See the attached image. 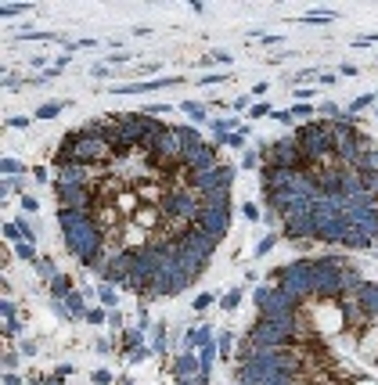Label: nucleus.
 <instances>
[{
    "mask_svg": "<svg viewBox=\"0 0 378 385\" xmlns=\"http://www.w3.org/2000/svg\"><path fill=\"white\" fill-rule=\"evenodd\" d=\"M296 141H299V148H302V159L310 162H328V159H335V133H331V123H302L299 130H296Z\"/></svg>",
    "mask_w": 378,
    "mask_h": 385,
    "instance_id": "1",
    "label": "nucleus"
},
{
    "mask_svg": "<svg viewBox=\"0 0 378 385\" xmlns=\"http://www.w3.org/2000/svg\"><path fill=\"white\" fill-rule=\"evenodd\" d=\"M159 213L170 220V223H195L198 213H202V202L191 187H170L166 195L159 198Z\"/></svg>",
    "mask_w": 378,
    "mask_h": 385,
    "instance_id": "2",
    "label": "nucleus"
},
{
    "mask_svg": "<svg viewBox=\"0 0 378 385\" xmlns=\"http://www.w3.org/2000/svg\"><path fill=\"white\" fill-rule=\"evenodd\" d=\"M195 227H202L209 238L224 241L230 231V195H209L202 198V213L195 220Z\"/></svg>",
    "mask_w": 378,
    "mask_h": 385,
    "instance_id": "3",
    "label": "nucleus"
},
{
    "mask_svg": "<svg viewBox=\"0 0 378 385\" xmlns=\"http://www.w3.org/2000/svg\"><path fill=\"white\" fill-rule=\"evenodd\" d=\"M252 302L260 306V317H284V313H299L302 302L296 295H288L278 285H260L252 292Z\"/></svg>",
    "mask_w": 378,
    "mask_h": 385,
    "instance_id": "4",
    "label": "nucleus"
},
{
    "mask_svg": "<svg viewBox=\"0 0 378 385\" xmlns=\"http://www.w3.org/2000/svg\"><path fill=\"white\" fill-rule=\"evenodd\" d=\"M191 191L202 198H209V195H230V187H234V166H227V162H220L216 169H209V173H198V177H191Z\"/></svg>",
    "mask_w": 378,
    "mask_h": 385,
    "instance_id": "5",
    "label": "nucleus"
},
{
    "mask_svg": "<svg viewBox=\"0 0 378 385\" xmlns=\"http://www.w3.org/2000/svg\"><path fill=\"white\" fill-rule=\"evenodd\" d=\"M177 245H180V252H188L191 259H198L202 267H209V259H213V252H216V238H209L206 231H202V227H184V231L177 234Z\"/></svg>",
    "mask_w": 378,
    "mask_h": 385,
    "instance_id": "6",
    "label": "nucleus"
},
{
    "mask_svg": "<svg viewBox=\"0 0 378 385\" xmlns=\"http://www.w3.org/2000/svg\"><path fill=\"white\" fill-rule=\"evenodd\" d=\"M180 159H184V173H188V177H198V173H209V169L220 166V162H216V148L206 144V141H202L198 148H188Z\"/></svg>",
    "mask_w": 378,
    "mask_h": 385,
    "instance_id": "7",
    "label": "nucleus"
},
{
    "mask_svg": "<svg viewBox=\"0 0 378 385\" xmlns=\"http://www.w3.org/2000/svg\"><path fill=\"white\" fill-rule=\"evenodd\" d=\"M184 83L180 76H162V79H133V83H119L112 94H151V90H162V87H177Z\"/></svg>",
    "mask_w": 378,
    "mask_h": 385,
    "instance_id": "8",
    "label": "nucleus"
},
{
    "mask_svg": "<svg viewBox=\"0 0 378 385\" xmlns=\"http://www.w3.org/2000/svg\"><path fill=\"white\" fill-rule=\"evenodd\" d=\"M54 184H69V187H94V177H90V169H87V166H65V169H58Z\"/></svg>",
    "mask_w": 378,
    "mask_h": 385,
    "instance_id": "9",
    "label": "nucleus"
},
{
    "mask_svg": "<svg viewBox=\"0 0 378 385\" xmlns=\"http://www.w3.org/2000/svg\"><path fill=\"white\" fill-rule=\"evenodd\" d=\"M0 173H4L7 180H18V177L25 173V162H22V159H15V155H7V159L0 162Z\"/></svg>",
    "mask_w": 378,
    "mask_h": 385,
    "instance_id": "10",
    "label": "nucleus"
},
{
    "mask_svg": "<svg viewBox=\"0 0 378 385\" xmlns=\"http://www.w3.org/2000/svg\"><path fill=\"white\" fill-rule=\"evenodd\" d=\"M177 133H180V148L188 151V148H198L202 144V133L195 130V126H177Z\"/></svg>",
    "mask_w": 378,
    "mask_h": 385,
    "instance_id": "11",
    "label": "nucleus"
},
{
    "mask_svg": "<svg viewBox=\"0 0 378 385\" xmlns=\"http://www.w3.org/2000/svg\"><path fill=\"white\" fill-rule=\"evenodd\" d=\"M69 292H76V288H72V277H65V274H58V277L51 281V295L61 302V299L69 295Z\"/></svg>",
    "mask_w": 378,
    "mask_h": 385,
    "instance_id": "12",
    "label": "nucleus"
},
{
    "mask_svg": "<svg viewBox=\"0 0 378 385\" xmlns=\"http://www.w3.org/2000/svg\"><path fill=\"white\" fill-rule=\"evenodd\" d=\"M97 299H101V306H105V310H115L119 306V292L112 285H105V281L97 285Z\"/></svg>",
    "mask_w": 378,
    "mask_h": 385,
    "instance_id": "13",
    "label": "nucleus"
},
{
    "mask_svg": "<svg viewBox=\"0 0 378 385\" xmlns=\"http://www.w3.org/2000/svg\"><path fill=\"white\" fill-rule=\"evenodd\" d=\"M61 112H65V101H43L36 108V119H58Z\"/></svg>",
    "mask_w": 378,
    "mask_h": 385,
    "instance_id": "14",
    "label": "nucleus"
},
{
    "mask_svg": "<svg viewBox=\"0 0 378 385\" xmlns=\"http://www.w3.org/2000/svg\"><path fill=\"white\" fill-rule=\"evenodd\" d=\"M65 306L72 317H87V302H83V292H69L65 295Z\"/></svg>",
    "mask_w": 378,
    "mask_h": 385,
    "instance_id": "15",
    "label": "nucleus"
},
{
    "mask_svg": "<svg viewBox=\"0 0 378 385\" xmlns=\"http://www.w3.org/2000/svg\"><path fill=\"white\" fill-rule=\"evenodd\" d=\"M180 112L188 115V119H198V123H202V119L209 115V108L202 105V101H184V105H180Z\"/></svg>",
    "mask_w": 378,
    "mask_h": 385,
    "instance_id": "16",
    "label": "nucleus"
},
{
    "mask_svg": "<svg viewBox=\"0 0 378 385\" xmlns=\"http://www.w3.org/2000/svg\"><path fill=\"white\" fill-rule=\"evenodd\" d=\"M357 173H378V144L371 151H364V159H360V166H357Z\"/></svg>",
    "mask_w": 378,
    "mask_h": 385,
    "instance_id": "17",
    "label": "nucleus"
},
{
    "mask_svg": "<svg viewBox=\"0 0 378 385\" xmlns=\"http://www.w3.org/2000/svg\"><path fill=\"white\" fill-rule=\"evenodd\" d=\"M36 274H40V277H47V281H54V277H58V267H54V259H51V256L36 259Z\"/></svg>",
    "mask_w": 378,
    "mask_h": 385,
    "instance_id": "18",
    "label": "nucleus"
},
{
    "mask_svg": "<svg viewBox=\"0 0 378 385\" xmlns=\"http://www.w3.org/2000/svg\"><path fill=\"white\" fill-rule=\"evenodd\" d=\"M242 295H245V288H230L227 295L220 299V306H224V310H238V306H242Z\"/></svg>",
    "mask_w": 378,
    "mask_h": 385,
    "instance_id": "19",
    "label": "nucleus"
},
{
    "mask_svg": "<svg viewBox=\"0 0 378 385\" xmlns=\"http://www.w3.org/2000/svg\"><path fill=\"white\" fill-rule=\"evenodd\" d=\"M15 256H18L22 263H36V249H33V245H25V241L15 245Z\"/></svg>",
    "mask_w": 378,
    "mask_h": 385,
    "instance_id": "20",
    "label": "nucleus"
},
{
    "mask_svg": "<svg viewBox=\"0 0 378 385\" xmlns=\"http://www.w3.org/2000/svg\"><path fill=\"white\" fill-rule=\"evenodd\" d=\"M260 162H263V155H260V151H245V155H242V169H256Z\"/></svg>",
    "mask_w": 378,
    "mask_h": 385,
    "instance_id": "21",
    "label": "nucleus"
},
{
    "mask_svg": "<svg viewBox=\"0 0 378 385\" xmlns=\"http://www.w3.org/2000/svg\"><path fill=\"white\" fill-rule=\"evenodd\" d=\"M230 342H234V335H230V331H220V342H216V353H220V356H227V353H230Z\"/></svg>",
    "mask_w": 378,
    "mask_h": 385,
    "instance_id": "22",
    "label": "nucleus"
},
{
    "mask_svg": "<svg viewBox=\"0 0 378 385\" xmlns=\"http://www.w3.org/2000/svg\"><path fill=\"white\" fill-rule=\"evenodd\" d=\"M274 245H278V234H266V238H263V241H260V245H256V256H266V252H270V249H274Z\"/></svg>",
    "mask_w": 378,
    "mask_h": 385,
    "instance_id": "23",
    "label": "nucleus"
},
{
    "mask_svg": "<svg viewBox=\"0 0 378 385\" xmlns=\"http://www.w3.org/2000/svg\"><path fill=\"white\" fill-rule=\"evenodd\" d=\"M242 216L248 220V223H256V220H260L263 213H260V205H252V202H245V205H242Z\"/></svg>",
    "mask_w": 378,
    "mask_h": 385,
    "instance_id": "24",
    "label": "nucleus"
},
{
    "mask_svg": "<svg viewBox=\"0 0 378 385\" xmlns=\"http://www.w3.org/2000/svg\"><path fill=\"white\" fill-rule=\"evenodd\" d=\"M331 18H335L331 11H306V15H302V22H331Z\"/></svg>",
    "mask_w": 378,
    "mask_h": 385,
    "instance_id": "25",
    "label": "nucleus"
},
{
    "mask_svg": "<svg viewBox=\"0 0 378 385\" xmlns=\"http://www.w3.org/2000/svg\"><path fill=\"white\" fill-rule=\"evenodd\" d=\"M29 123H33L29 115H7V126H11V130H25Z\"/></svg>",
    "mask_w": 378,
    "mask_h": 385,
    "instance_id": "26",
    "label": "nucleus"
},
{
    "mask_svg": "<svg viewBox=\"0 0 378 385\" xmlns=\"http://www.w3.org/2000/svg\"><path fill=\"white\" fill-rule=\"evenodd\" d=\"M292 119H310L313 123V105H296L292 108Z\"/></svg>",
    "mask_w": 378,
    "mask_h": 385,
    "instance_id": "27",
    "label": "nucleus"
},
{
    "mask_svg": "<svg viewBox=\"0 0 378 385\" xmlns=\"http://www.w3.org/2000/svg\"><path fill=\"white\" fill-rule=\"evenodd\" d=\"M83 320H90V324H105V320H108V313H105V310H87V317H83Z\"/></svg>",
    "mask_w": 378,
    "mask_h": 385,
    "instance_id": "28",
    "label": "nucleus"
},
{
    "mask_svg": "<svg viewBox=\"0 0 378 385\" xmlns=\"http://www.w3.org/2000/svg\"><path fill=\"white\" fill-rule=\"evenodd\" d=\"M263 115H274V112H270V105H263V101L248 108V119H263Z\"/></svg>",
    "mask_w": 378,
    "mask_h": 385,
    "instance_id": "29",
    "label": "nucleus"
},
{
    "mask_svg": "<svg viewBox=\"0 0 378 385\" xmlns=\"http://www.w3.org/2000/svg\"><path fill=\"white\" fill-rule=\"evenodd\" d=\"M367 105H375V97H367V94H364V97H357V101H353V105H349V112H353V115H357V112H364V108H367Z\"/></svg>",
    "mask_w": 378,
    "mask_h": 385,
    "instance_id": "30",
    "label": "nucleus"
},
{
    "mask_svg": "<svg viewBox=\"0 0 378 385\" xmlns=\"http://www.w3.org/2000/svg\"><path fill=\"white\" fill-rule=\"evenodd\" d=\"M213 292H202V295H195V310H206V306H213Z\"/></svg>",
    "mask_w": 378,
    "mask_h": 385,
    "instance_id": "31",
    "label": "nucleus"
},
{
    "mask_svg": "<svg viewBox=\"0 0 378 385\" xmlns=\"http://www.w3.org/2000/svg\"><path fill=\"white\" fill-rule=\"evenodd\" d=\"M25 11V4H4V7H0V15H4V18H15V15H22Z\"/></svg>",
    "mask_w": 378,
    "mask_h": 385,
    "instance_id": "32",
    "label": "nucleus"
},
{
    "mask_svg": "<svg viewBox=\"0 0 378 385\" xmlns=\"http://www.w3.org/2000/svg\"><path fill=\"white\" fill-rule=\"evenodd\" d=\"M166 112H173V105H166V101H162V105H148V108H144V115H166Z\"/></svg>",
    "mask_w": 378,
    "mask_h": 385,
    "instance_id": "33",
    "label": "nucleus"
},
{
    "mask_svg": "<svg viewBox=\"0 0 378 385\" xmlns=\"http://www.w3.org/2000/svg\"><path fill=\"white\" fill-rule=\"evenodd\" d=\"M22 209H25V213H36V209H40V202H36L33 195H22Z\"/></svg>",
    "mask_w": 378,
    "mask_h": 385,
    "instance_id": "34",
    "label": "nucleus"
},
{
    "mask_svg": "<svg viewBox=\"0 0 378 385\" xmlns=\"http://www.w3.org/2000/svg\"><path fill=\"white\" fill-rule=\"evenodd\" d=\"M213 61H216V65H230L234 58H230V51H216V54H213Z\"/></svg>",
    "mask_w": 378,
    "mask_h": 385,
    "instance_id": "35",
    "label": "nucleus"
},
{
    "mask_svg": "<svg viewBox=\"0 0 378 385\" xmlns=\"http://www.w3.org/2000/svg\"><path fill=\"white\" fill-rule=\"evenodd\" d=\"M108 382H112V374H108V371H94V385H108Z\"/></svg>",
    "mask_w": 378,
    "mask_h": 385,
    "instance_id": "36",
    "label": "nucleus"
},
{
    "mask_svg": "<svg viewBox=\"0 0 378 385\" xmlns=\"http://www.w3.org/2000/svg\"><path fill=\"white\" fill-rule=\"evenodd\" d=\"M108 61H112V65H130L133 58H130V54H112V58H108Z\"/></svg>",
    "mask_w": 378,
    "mask_h": 385,
    "instance_id": "37",
    "label": "nucleus"
},
{
    "mask_svg": "<svg viewBox=\"0 0 378 385\" xmlns=\"http://www.w3.org/2000/svg\"><path fill=\"white\" fill-rule=\"evenodd\" d=\"M274 119H278V123H284V126L296 123V119H292V112H274Z\"/></svg>",
    "mask_w": 378,
    "mask_h": 385,
    "instance_id": "38",
    "label": "nucleus"
},
{
    "mask_svg": "<svg viewBox=\"0 0 378 385\" xmlns=\"http://www.w3.org/2000/svg\"><path fill=\"white\" fill-rule=\"evenodd\" d=\"M4 320H15V302L4 299Z\"/></svg>",
    "mask_w": 378,
    "mask_h": 385,
    "instance_id": "39",
    "label": "nucleus"
},
{
    "mask_svg": "<svg viewBox=\"0 0 378 385\" xmlns=\"http://www.w3.org/2000/svg\"><path fill=\"white\" fill-rule=\"evenodd\" d=\"M213 83H224V76H216V72L213 76H202V87H213Z\"/></svg>",
    "mask_w": 378,
    "mask_h": 385,
    "instance_id": "40",
    "label": "nucleus"
},
{
    "mask_svg": "<svg viewBox=\"0 0 378 385\" xmlns=\"http://www.w3.org/2000/svg\"><path fill=\"white\" fill-rule=\"evenodd\" d=\"M4 331H7V335H15V331H22V324H18V320H7Z\"/></svg>",
    "mask_w": 378,
    "mask_h": 385,
    "instance_id": "41",
    "label": "nucleus"
},
{
    "mask_svg": "<svg viewBox=\"0 0 378 385\" xmlns=\"http://www.w3.org/2000/svg\"><path fill=\"white\" fill-rule=\"evenodd\" d=\"M94 349H97V353H108V349H112V342H108V338H97Z\"/></svg>",
    "mask_w": 378,
    "mask_h": 385,
    "instance_id": "42",
    "label": "nucleus"
},
{
    "mask_svg": "<svg viewBox=\"0 0 378 385\" xmlns=\"http://www.w3.org/2000/svg\"><path fill=\"white\" fill-rule=\"evenodd\" d=\"M266 90H270V83H256V87H252V94H256V97H263Z\"/></svg>",
    "mask_w": 378,
    "mask_h": 385,
    "instance_id": "43",
    "label": "nucleus"
},
{
    "mask_svg": "<svg viewBox=\"0 0 378 385\" xmlns=\"http://www.w3.org/2000/svg\"><path fill=\"white\" fill-rule=\"evenodd\" d=\"M375 115H378V112H375Z\"/></svg>",
    "mask_w": 378,
    "mask_h": 385,
    "instance_id": "44",
    "label": "nucleus"
}]
</instances>
